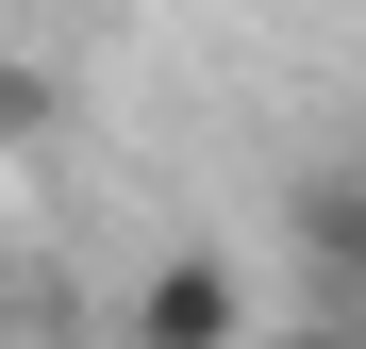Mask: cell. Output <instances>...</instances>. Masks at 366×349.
Listing matches in <instances>:
<instances>
[{
    "mask_svg": "<svg viewBox=\"0 0 366 349\" xmlns=\"http://www.w3.org/2000/svg\"><path fill=\"white\" fill-rule=\"evenodd\" d=\"M0 316H17V283H0Z\"/></svg>",
    "mask_w": 366,
    "mask_h": 349,
    "instance_id": "cell-4",
    "label": "cell"
},
{
    "mask_svg": "<svg viewBox=\"0 0 366 349\" xmlns=\"http://www.w3.org/2000/svg\"><path fill=\"white\" fill-rule=\"evenodd\" d=\"M283 349H366V300H317V316H300Z\"/></svg>",
    "mask_w": 366,
    "mask_h": 349,
    "instance_id": "cell-3",
    "label": "cell"
},
{
    "mask_svg": "<svg viewBox=\"0 0 366 349\" xmlns=\"http://www.w3.org/2000/svg\"><path fill=\"white\" fill-rule=\"evenodd\" d=\"M283 233H300V283L317 300H366V166H317Z\"/></svg>",
    "mask_w": 366,
    "mask_h": 349,
    "instance_id": "cell-2",
    "label": "cell"
},
{
    "mask_svg": "<svg viewBox=\"0 0 366 349\" xmlns=\"http://www.w3.org/2000/svg\"><path fill=\"white\" fill-rule=\"evenodd\" d=\"M117 333L134 349H250V283H233L217 250H150L134 300H117Z\"/></svg>",
    "mask_w": 366,
    "mask_h": 349,
    "instance_id": "cell-1",
    "label": "cell"
}]
</instances>
